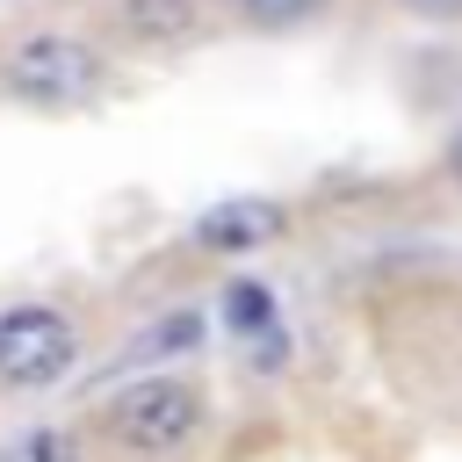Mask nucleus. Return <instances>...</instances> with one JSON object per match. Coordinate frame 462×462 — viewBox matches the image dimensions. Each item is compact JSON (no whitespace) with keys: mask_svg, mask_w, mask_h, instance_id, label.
<instances>
[{"mask_svg":"<svg viewBox=\"0 0 462 462\" xmlns=\"http://www.w3.org/2000/svg\"><path fill=\"white\" fill-rule=\"evenodd\" d=\"M72 361H79V332H72L65 310H51V303H22V310L0 318V383H14V390H43V383H58Z\"/></svg>","mask_w":462,"mask_h":462,"instance_id":"nucleus-2","label":"nucleus"},{"mask_svg":"<svg viewBox=\"0 0 462 462\" xmlns=\"http://www.w3.org/2000/svg\"><path fill=\"white\" fill-rule=\"evenodd\" d=\"M7 87L36 108H72L101 87V58L79 43V36H29L7 65Z\"/></svg>","mask_w":462,"mask_h":462,"instance_id":"nucleus-3","label":"nucleus"},{"mask_svg":"<svg viewBox=\"0 0 462 462\" xmlns=\"http://www.w3.org/2000/svg\"><path fill=\"white\" fill-rule=\"evenodd\" d=\"M245 14H253L260 29H289V22L318 14V0H245Z\"/></svg>","mask_w":462,"mask_h":462,"instance_id":"nucleus-9","label":"nucleus"},{"mask_svg":"<svg viewBox=\"0 0 462 462\" xmlns=\"http://www.w3.org/2000/svg\"><path fill=\"white\" fill-rule=\"evenodd\" d=\"M224 325H231V332H267V325H274V296H267L260 282H231V289H224Z\"/></svg>","mask_w":462,"mask_h":462,"instance_id":"nucleus-7","label":"nucleus"},{"mask_svg":"<svg viewBox=\"0 0 462 462\" xmlns=\"http://www.w3.org/2000/svg\"><path fill=\"white\" fill-rule=\"evenodd\" d=\"M123 22H130L137 36H188V29H195V0H130Z\"/></svg>","mask_w":462,"mask_h":462,"instance_id":"nucleus-5","label":"nucleus"},{"mask_svg":"<svg viewBox=\"0 0 462 462\" xmlns=\"http://www.w3.org/2000/svg\"><path fill=\"white\" fill-rule=\"evenodd\" d=\"M404 7H419V14H455L462 0H404Z\"/></svg>","mask_w":462,"mask_h":462,"instance_id":"nucleus-10","label":"nucleus"},{"mask_svg":"<svg viewBox=\"0 0 462 462\" xmlns=\"http://www.w3.org/2000/svg\"><path fill=\"white\" fill-rule=\"evenodd\" d=\"M0 462H79V440L65 426H29L0 448Z\"/></svg>","mask_w":462,"mask_h":462,"instance_id":"nucleus-6","label":"nucleus"},{"mask_svg":"<svg viewBox=\"0 0 462 462\" xmlns=\"http://www.w3.org/2000/svg\"><path fill=\"white\" fill-rule=\"evenodd\" d=\"M282 202H267V195H231V202H209L202 217H195V245L202 253H253V245H267V238H282Z\"/></svg>","mask_w":462,"mask_h":462,"instance_id":"nucleus-4","label":"nucleus"},{"mask_svg":"<svg viewBox=\"0 0 462 462\" xmlns=\"http://www.w3.org/2000/svg\"><path fill=\"white\" fill-rule=\"evenodd\" d=\"M195 426H202V397L188 383H173V375L130 383L108 404V433L123 448H137V455H173L180 440H195Z\"/></svg>","mask_w":462,"mask_h":462,"instance_id":"nucleus-1","label":"nucleus"},{"mask_svg":"<svg viewBox=\"0 0 462 462\" xmlns=\"http://www.w3.org/2000/svg\"><path fill=\"white\" fill-rule=\"evenodd\" d=\"M188 346H202V318L195 310H173L152 332H137V354H188Z\"/></svg>","mask_w":462,"mask_h":462,"instance_id":"nucleus-8","label":"nucleus"},{"mask_svg":"<svg viewBox=\"0 0 462 462\" xmlns=\"http://www.w3.org/2000/svg\"><path fill=\"white\" fill-rule=\"evenodd\" d=\"M448 173L462 180V130H455V144H448Z\"/></svg>","mask_w":462,"mask_h":462,"instance_id":"nucleus-11","label":"nucleus"}]
</instances>
